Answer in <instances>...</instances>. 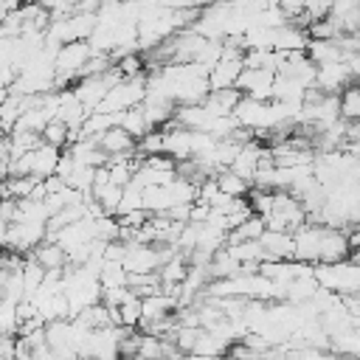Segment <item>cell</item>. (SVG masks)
I'll return each mask as SVG.
<instances>
[{
    "label": "cell",
    "mask_w": 360,
    "mask_h": 360,
    "mask_svg": "<svg viewBox=\"0 0 360 360\" xmlns=\"http://www.w3.org/2000/svg\"><path fill=\"white\" fill-rule=\"evenodd\" d=\"M312 278L321 290L346 295L360 290V270L352 262H335V264H312Z\"/></svg>",
    "instance_id": "6da1fadb"
},
{
    "label": "cell",
    "mask_w": 360,
    "mask_h": 360,
    "mask_svg": "<svg viewBox=\"0 0 360 360\" xmlns=\"http://www.w3.org/2000/svg\"><path fill=\"white\" fill-rule=\"evenodd\" d=\"M42 270H62L65 267V262H68V253H65V248L62 245H56V242H39V245H34V250L28 253Z\"/></svg>",
    "instance_id": "7a4b0ae2"
},
{
    "label": "cell",
    "mask_w": 360,
    "mask_h": 360,
    "mask_svg": "<svg viewBox=\"0 0 360 360\" xmlns=\"http://www.w3.org/2000/svg\"><path fill=\"white\" fill-rule=\"evenodd\" d=\"M214 183H217V188L222 191V194H228V197H245L248 194V183L242 180V177H236L231 169H219L217 174H214Z\"/></svg>",
    "instance_id": "3957f363"
},
{
    "label": "cell",
    "mask_w": 360,
    "mask_h": 360,
    "mask_svg": "<svg viewBox=\"0 0 360 360\" xmlns=\"http://www.w3.org/2000/svg\"><path fill=\"white\" fill-rule=\"evenodd\" d=\"M39 141L48 143V146H53V149H62V146H68V141H70V129H68L59 118H51V121L42 127Z\"/></svg>",
    "instance_id": "277c9868"
},
{
    "label": "cell",
    "mask_w": 360,
    "mask_h": 360,
    "mask_svg": "<svg viewBox=\"0 0 360 360\" xmlns=\"http://www.w3.org/2000/svg\"><path fill=\"white\" fill-rule=\"evenodd\" d=\"M98 284L107 287H127V270L118 262H104L98 270Z\"/></svg>",
    "instance_id": "5b68a950"
},
{
    "label": "cell",
    "mask_w": 360,
    "mask_h": 360,
    "mask_svg": "<svg viewBox=\"0 0 360 360\" xmlns=\"http://www.w3.org/2000/svg\"><path fill=\"white\" fill-rule=\"evenodd\" d=\"M118 318H121V326L135 329L138 321H141V298H138V295H129V298L118 307Z\"/></svg>",
    "instance_id": "8992f818"
},
{
    "label": "cell",
    "mask_w": 360,
    "mask_h": 360,
    "mask_svg": "<svg viewBox=\"0 0 360 360\" xmlns=\"http://www.w3.org/2000/svg\"><path fill=\"white\" fill-rule=\"evenodd\" d=\"M135 360H160V338H155V335H141Z\"/></svg>",
    "instance_id": "52a82bcc"
},
{
    "label": "cell",
    "mask_w": 360,
    "mask_h": 360,
    "mask_svg": "<svg viewBox=\"0 0 360 360\" xmlns=\"http://www.w3.org/2000/svg\"><path fill=\"white\" fill-rule=\"evenodd\" d=\"M17 304L11 301H0V335H14L17 332Z\"/></svg>",
    "instance_id": "ba28073f"
},
{
    "label": "cell",
    "mask_w": 360,
    "mask_h": 360,
    "mask_svg": "<svg viewBox=\"0 0 360 360\" xmlns=\"http://www.w3.org/2000/svg\"><path fill=\"white\" fill-rule=\"evenodd\" d=\"M295 360H332V354L318 352V349H301V352H295Z\"/></svg>",
    "instance_id": "9c48e42d"
},
{
    "label": "cell",
    "mask_w": 360,
    "mask_h": 360,
    "mask_svg": "<svg viewBox=\"0 0 360 360\" xmlns=\"http://www.w3.org/2000/svg\"><path fill=\"white\" fill-rule=\"evenodd\" d=\"M31 360H56V354H53V349L48 343H42V346L31 349Z\"/></svg>",
    "instance_id": "30bf717a"
},
{
    "label": "cell",
    "mask_w": 360,
    "mask_h": 360,
    "mask_svg": "<svg viewBox=\"0 0 360 360\" xmlns=\"http://www.w3.org/2000/svg\"><path fill=\"white\" fill-rule=\"evenodd\" d=\"M332 360H357V357H335V354H332Z\"/></svg>",
    "instance_id": "8fae6325"
}]
</instances>
